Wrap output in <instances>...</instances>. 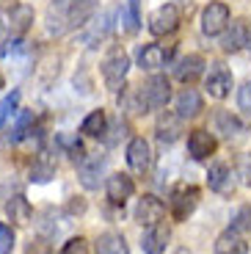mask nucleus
<instances>
[{
  "instance_id": "nucleus-18",
  "label": "nucleus",
  "mask_w": 251,
  "mask_h": 254,
  "mask_svg": "<svg viewBox=\"0 0 251 254\" xmlns=\"http://www.w3.org/2000/svg\"><path fill=\"white\" fill-rule=\"evenodd\" d=\"M166 58H169V53H166L160 45H144L138 50V66L141 69L155 72V69H160V66L166 64Z\"/></svg>"
},
{
  "instance_id": "nucleus-27",
  "label": "nucleus",
  "mask_w": 251,
  "mask_h": 254,
  "mask_svg": "<svg viewBox=\"0 0 251 254\" xmlns=\"http://www.w3.org/2000/svg\"><path fill=\"white\" fill-rule=\"evenodd\" d=\"M31 125H33V114H31V111H28V114H22V116H19L17 127H14L11 133H8L6 138L0 141V146L6 149V146H14V144H19V141H22V138H25L28 133H31Z\"/></svg>"
},
{
  "instance_id": "nucleus-22",
  "label": "nucleus",
  "mask_w": 251,
  "mask_h": 254,
  "mask_svg": "<svg viewBox=\"0 0 251 254\" xmlns=\"http://www.w3.org/2000/svg\"><path fill=\"white\" fill-rule=\"evenodd\" d=\"M201 72H204V58H201V56H185L180 61V66H177V77H180L182 83L196 80Z\"/></svg>"
},
{
  "instance_id": "nucleus-36",
  "label": "nucleus",
  "mask_w": 251,
  "mask_h": 254,
  "mask_svg": "<svg viewBox=\"0 0 251 254\" xmlns=\"http://www.w3.org/2000/svg\"><path fill=\"white\" fill-rule=\"evenodd\" d=\"M0 89H3V75H0Z\"/></svg>"
},
{
  "instance_id": "nucleus-23",
  "label": "nucleus",
  "mask_w": 251,
  "mask_h": 254,
  "mask_svg": "<svg viewBox=\"0 0 251 254\" xmlns=\"http://www.w3.org/2000/svg\"><path fill=\"white\" fill-rule=\"evenodd\" d=\"M105 130H108V116H105V111H91V114L83 119V125H80V133L91 135V138H100V135H105Z\"/></svg>"
},
{
  "instance_id": "nucleus-6",
  "label": "nucleus",
  "mask_w": 251,
  "mask_h": 254,
  "mask_svg": "<svg viewBox=\"0 0 251 254\" xmlns=\"http://www.w3.org/2000/svg\"><path fill=\"white\" fill-rule=\"evenodd\" d=\"M127 166L135 174H146L152 169V146L146 138H141V135L130 138V144H127Z\"/></svg>"
},
{
  "instance_id": "nucleus-31",
  "label": "nucleus",
  "mask_w": 251,
  "mask_h": 254,
  "mask_svg": "<svg viewBox=\"0 0 251 254\" xmlns=\"http://www.w3.org/2000/svg\"><path fill=\"white\" fill-rule=\"evenodd\" d=\"M53 177H56V169L50 163H36L31 169V183H47Z\"/></svg>"
},
{
  "instance_id": "nucleus-29",
  "label": "nucleus",
  "mask_w": 251,
  "mask_h": 254,
  "mask_svg": "<svg viewBox=\"0 0 251 254\" xmlns=\"http://www.w3.org/2000/svg\"><path fill=\"white\" fill-rule=\"evenodd\" d=\"M232 232H238V235H249L251 232V204H243V207L235 213V218H232Z\"/></svg>"
},
{
  "instance_id": "nucleus-35",
  "label": "nucleus",
  "mask_w": 251,
  "mask_h": 254,
  "mask_svg": "<svg viewBox=\"0 0 251 254\" xmlns=\"http://www.w3.org/2000/svg\"><path fill=\"white\" fill-rule=\"evenodd\" d=\"M22 39H11V42H6V47H3V56H14V53H19L22 50Z\"/></svg>"
},
{
  "instance_id": "nucleus-15",
  "label": "nucleus",
  "mask_w": 251,
  "mask_h": 254,
  "mask_svg": "<svg viewBox=\"0 0 251 254\" xmlns=\"http://www.w3.org/2000/svg\"><path fill=\"white\" fill-rule=\"evenodd\" d=\"M169 227H163V224H155V227H149L144 232V238H141V249H144V254H163L166 246H169Z\"/></svg>"
},
{
  "instance_id": "nucleus-17",
  "label": "nucleus",
  "mask_w": 251,
  "mask_h": 254,
  "mask_svg": "<svg viewBox=\"0 0 251 254\" xmlns=\"http://www.w3.org/2000/svg\"><path fill=\"white\" fill-rule=\"evenodd\" d=\"M94 254H130L125 235L119 232H102L94 241Z\"/></svg>"
},
{
  "instance_id": "nucleus-32",
  "label": "nucleus",
  "mask_w": 251,
  "mask_h": 254,
  "mask_svg": "<svg viewBox=\"0 0 251 254\" xmlns=\"http://www.w3.org/2000/svg\"><path fill=\"white\" fill-rule=\"evenodd\" d=\"M14 249V229L8 224H0V254H11Z\"/></svg>"
},
{
  "instance_id": "nucleus-21",
  "label": "nucleus",
  "mask_w": 251,
  "mask_h": 254,
  "mask_svg": "<svg viewBox=\"0 0 251 254\" xmlns=\"http://www.w3.org/2000/svg\"><path fill=\"white\" fill-rule=\"evenodd\" d=\"M6 213H8V218H11L14 224H28V221H31V216H33L31 202H28L22 193H17V196L8 199V202H6Z\"/></svg>"
},
{
  "instance_id": "nucleus-26",
  "label": "nucleus",
  "mask_w": 251,
  "mask_h": 254,
  "mask_svg": "<svg viewBox=\"0 0 251 254\" xmlns=\"http://www.w3.org/2000/svg\"><path fill=\"white\" fill-rule=\"evenodd\" d=\"M215 127H218V133H224L226 138H235V135L243 133L240 119H238V116H232L229 111H218V114H215Z\"/></svg>"
},
{
  "instance_id": "nucleus-20",
  "label": "nucleus",
  "mask_w": 251,
  "mask_h": 254,
  "mask_svg": "<svg viewBox=\"0 0 251 254\" xmlns=\"http://www.w3.org/2000/svg\"><path fill=\"white\" fill-rule=\"evenodd\" d=\"M213 254H249V246H246L243 235L226 229L224 235H218V241H215V252Z\"/></svg>"
},
{
  "instance_id": "nucleus-4",
  "label": "nucleus",
  "mask_w": 251,
  "mask_h": 254,
  "mask_svg": "<svg viewBox=\"0 0 251 254\" xmlns=\"http://www.w3.org/2000/svg\"><path fill=\"white\" fill-rule=\"evenodd\" d=\"M199 196L201 193H199L196 185H177V188L171 190V199H169V210H171V216H174V221H185V218L196 210Z\"/></svg>"
},
{
  "instance_id": "nucleus-11",
  "label": "nucleus",
  "mask_w": 251,
  "mask_h": 254,
  "mask_svg": "<svg viewBox=\"0 0 251 254\" xmlns=\"http://www.w3.org/2000/svg\"><path fill=\"white\" fill-rule=\"evenodd\" d=\"M215 146H218V141L213 138V133L201 130V127L188 133V152L193 160H207L210 155L215 152Z\"/></svg>"
},
{
  "instance_id": "nucleus-7",
  "label": "nucleus",
  "mask_w": 251,
  "mask_h": 254,
  "mask_svg": "<svg viewBox=\"0 0 251 254\" xmlns=\"http://www.w3.org/2000/svg\"><path fill=\"white\" fill-rule=\"evenodd\" d=\"M204 89H207V94L215 97V100L229 97V91H232V72L226 69L224 64H213L207 77H204Z\"/></svg>"
},
{
  "instance_id": "nucleus-33",
  "label": "nucleus",
  "mask_w": 251,
  "mask_h": 254,
  "mask_svg": "<svg viewBox=\"0 0 251 254\" xmlns=\"http://www.w3.org/2000/svg\"><path fill=\"white\" fill-rule=\"evenodd\" d=\"M238 108L243 111L246 116H251V80L240 86V91H238Z\"/></svg>"
},
{
  "instance_id": "nucleus-28",
  "label": "nucleus",
  "mask_w": 251,
  "mask_h": 254,
  "mask_svg": "<svg viewBox=\"0 0 251 254\" xmlns=\"http://www.w3.org/2000/svg\"><path fill=\"white\" fill-rule=\"evenodd\" d=\"M122 22H125L127 33H135L141 25V14H138V0H127L125 11H122Z\"/></svg>"
},
{
  "instance_id": "nucleus-30",
  "label": "nucleus",
  "mask_w": 251,
  "mask_h": 254,
  "mask_svg": "<svg viewBox=\"0 0 251 254\" xmlns=\"http://www.w3.org/2000/svg\"><path fill=\"white\" fill-rule=\"evenodd\" d=\"M17 105H19V91H11L8 97L0 100V127H6V122L17 114Z\"/></svg>"
},
{
  "instance_id": "nucleus-9",
  "label": "nucleus",
  "mask_w": 251,
  "mask_h": 254,
  "mask_svg": "<svg viewBox=\"0 0 251 254\" xmlns=\"http://www.w3.org/2000/svg\"><path fill=\"white\" fill-rule=\"evenodd\" d=\"M226 25H229V8L224 3H210V6H204V11H201V31L207 33V36L224 33Z\"/></svg>"
},
{
  "instance_id": "nucleus-2",
  "label": "nucleus",
  "mask_w": 251,
  "mask_h": 254,
  "mask_svg": "<svg viewBox=\"0 0 251 254\" xmlns=\"http://www.w3.org/2000/svg\"><path fill=\"white\" fill-rule=\"evenodd\" d=\"M138 97H141V102H144L146 111L166 108L169 100H171V83H169V77L152 75L144 86H138Z\"/></svg>"
},
{
  "instance_id": "nucleus-12",
  "label": "nucleus",
  "mask_w": 251,
  "mask_h": 254,
  "mask_svg": "<svg viewBox=\"0 0 251 254\" xmlns=\"http://www.w3.org/2000/svg\"><path fill=\"white\" fill-rule=\"evenodd\" d=\"M207 185L210 190H215L221 196H229L235 190V172L226 163H213L207 172Z\"/></svg>"
},
{
  "instance_id": "nucleus-19",
  "label": "nucleus",
  "mask_w": 251,
  "mask_h": 254,
  "mask_svg": "<svg viewBox=\"0 0 251 254\" xmlns=\"http://www.w3.org/2000/svg\"><path fill=\"white\" fill-rule=\"evenodd\" d=\"M182 133V119L177 114H163L157 119V138L163 144H174Z\"/></svg>"
},
{
  "instance_id": "nucleus-13",
  "label": "nucleus",
  "mask_w": 251,
  "mask_h": 254,
  "mask_svg": "<svg viewBox=\"0 0 251 254\" xmlns=\"http://www.w3.org/2000/svg\"><path fill=\"white\" fill-rule=\"evenodd\" d=\"M105 193L113 204H125L135 193V183H132L130 174H111L105 183Z\"/></svg>"
},
{
  "instance_id": "nucleus-16",
  "label": "nucleus",
  "mask_w": 251,
  "mask_h": 254,
  "mask_svg": "<svg viewBox=\"0 0 251 254\" xmlns=\"http://www.w3.org/2000/svg\"><path fill=\"white\" fill-rule=\"evenodd\" d=\"M204 102H201V94L196 89H182L177 94V116L180 119H193V116L201 114Z\"/></svg>"
},
{
  "instance_id": "nucleus-3",
  "label": "nucleus",
  "mask_w": 251,
  "mask_h": 254,
  "mask_svg": "<svg viewBox=\"0 0 251 254\" xmlns=\"http://www.w3.org/2000/svg\"><path fill=\"white\" fill-rule=\"evenodd\" d=\"M127 72H130V56L125 50H113L111 56L102 61V80L111 91H119L125 83Z\"/></svg>"
},
{
  "instance_id": "nucleus-1",
  "label": "nucleus",
  "mask_w": 251,
  "mask_h": 254,
  "mask_svg": "<svg viewBox=\"0 0 251 254\" xmlns=\"http://www.w3.org/2000/svg\"><path fill=\"white\" fill-rule=\"evenodd\" d=\"M97 11V0H56L47 11L50 33H63L69 28H80Z\"/></svg>"
},
{
  "instance_id": "nucleus-24",
  "label": "nucleus",
  "mask_w": 251,
  "mask_h": 254,
  "mask_svg": "<svg viewBox=\"0 0 251 254\" xmlns=\"http://www.w3.org/2000/svg\"><path fill=\"white\" fill-rule=\"evenodd\" d=\"M31 22H33V8H31V6H14V8H11V17H8V28H11L14 36L25 33Z\"/></svg>"
},
{
  "instance_id": "nucleus-14",
  "label": "nucleus",
  "mask_w": 251,
  "mask_h": 254,
  "mask_svg": "<svg viewBox=\"0 0 251 254\" xmlns=\"http://www.w3.org/2000/svg\"><path fill=\"white\" fill-rule=\"evenodd\" d=\"M251 42V31H249V22H243V19H235V22H229L226 25V36H224V50L226 53H240L246 45Z\"/></svg>"
},
{
  "instance_id": "nucleus-10",
  "label": "nucleus",
  "mask_w": 251,
  "mask_h": 254,
  "mask_svg": "<svg viewBox=\"0 0 251 254\" xmlns=\"http://www.w3.org/2000/svg\"><path fill=\"white\" fill-rule=\"evenodd\" d=\"M102 172H105V158H100V155H86L80 160V169H77L80 185L86 190H97L102 183Z\"/></svg>"
},
{
  "instance_id": "nucleus-5",
  "label": "nucleus",
  "mask_w": 251,
  "mask_h": 254,
  "mask_svg": "<svg viewBox=\"0 0 251 254\" xmlns=\"http://www.w3.org/2000/svg\"><path fill=\"white\" fill-rule=\"evenodd\" d=\"M177 28H180V8H177L174 3H166V6L155 8V11L149 14V31L155 33V36H169Z\"/></svg>"
},
{
  "instance_id": "nucleus-34",
  "label": "nucleus",
  "mask_w": 251,
  "mask_h": 254,
  "mask_svg": "<svg viewBox=\"0 0 251 254\" xmlns=\"http://www.w3.org/2000/svg\"><path fill=\"white\" fill-rule=\"evenodd\" d=\"M63 254H88L86 238H69V241L63 243Z\"/></svg>"
},
{
  "instance_id": "nucleus-25",
  "label": "nucleus",
  "mask_w": 251,
  "mask_h": 254,
  "mask_svg": "<svg viewBox=\"0 0 251 254\" xmlns=\"http://www.w3.org/2000/svg\"><path fill=\"white\" fill-rule=\"evenodd\" d=\"M111 19H113V11H102V17L94 19L91 31L86 33V45L88 47H97V42H102V39L108 36V31H111Z\"/></svg>"
},
{
  "instance_id": "nucleus-8",
  "label": "nucleus",
  "mask_w": 251,
  "mask_h": 254,
  "mask_svg": "<svg viewBox=\"0 0 251 254\" xmlns=\"http://www.w3.org/2000/svg\"><path fill=\"white\" fill-rule=\"evenodd\" d=\"M163 216H166V204L157 196H152V193H144V196L138 199V204H135V221L144 224V227L160 224Z\"/></svg>"
}]
</instances>
